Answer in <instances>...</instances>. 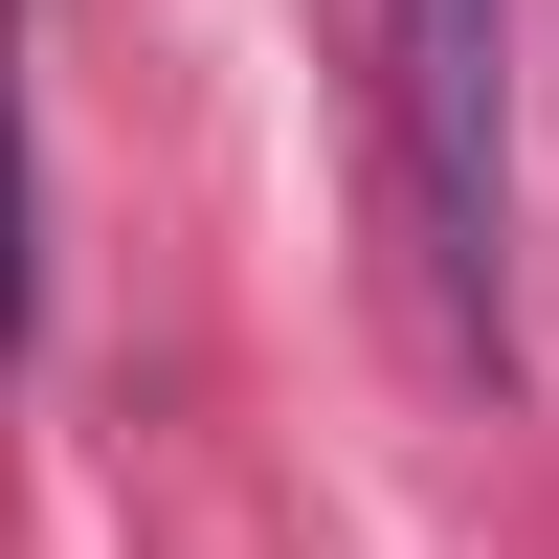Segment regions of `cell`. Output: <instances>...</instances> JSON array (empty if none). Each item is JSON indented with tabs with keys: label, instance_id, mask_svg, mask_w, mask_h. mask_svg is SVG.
<instances>
[{
	"label": "cell",
	"instance_id": "2",
	"mask_svg": "<svg viewBox=\"0 0 559 559\" xmlns=\"http://www.w3.org/2000/svg\"><path fill=\"white\" fill-rule=\"evenodd\" d=\"M23 68V45H0ZM0 336H23V90H0Z\"/></svg>",
	"mask_w": 559,
	"mask_h": 559
},
{
	"label": "cell",
	"instance_id": "1",
	"mask_svg": "<svg viewBox=\"0 0 559 559\" xmlns=\"http://www.w3.org/2000/svg\"><path fill=\"white\" fill-rule=\"evenodd\" d=\"M336 23H358V134H381L426 336L515 403V0H336Z\"/></svg>",
	"mask_w": 559,
	"mask_h": 559
}]
</instances>
